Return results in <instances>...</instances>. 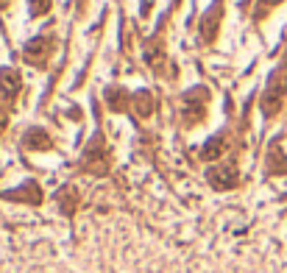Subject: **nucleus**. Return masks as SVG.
<instances>
[{
  "instance_id": "f257e3e1",
  "label": "nucleus",
  "mask_w": 287,
  "mask_h": 273,
  "mask_svg": "<svg viewBox=\"0 0 287 273\" xmlns=\"http://www.w3.org/2000/svg\"><path fill=\"white\" fill-rule=\"evenodd\" d=\"M284 95H287V67H279L276 73L271 75L268 90H265V95H262V112H265L268 117L276 115V112L282 109Z\"/></svg>"
},
{
  "instance_id": "f03ea898",
  "label": "nucleus",
  "mask_w": 287,
  "mask_h": 273,
  "mask_svg": "<svg viewBox=\"0 0 287 273\" xmlns=\"http://www.w3.org/2000/svg\"><path fill=\"white\" fill-rule=\"evenodd\" d=\"M206 100H209V92L204 87H195V90L184 95V123L187 126L201 123V117L206 115Z\"/></svg>"
},
{
  "instance_id": "7ed1b4c3",
  "label": "nucleus",
  "mask_w": 287,
  "mask_h": 273,
  "mask_svg": "<svg viewBox=\"0 0 287 273\" xmlns=\"http://www.w3.org/2000/svg\"><path fill=\"white\" fill-rule=\"evenodd\" d=\"M81 165H84L87 173H98V176H103L106 170H109V159H106V148H103V140H100V137H95V140L89 142Z\"/></svg>"
},
{
  "instance_id": "20e7f679",
  "label": "nucleus",
  "mask_w": 287,
  "mask_h": 273,
  "mask_svg": "<svg viewBox=\"0 0 287 273\" xmlns=\"http://www.w3.org/2000/svg\"><path fill=\"white\" fill-rule=\"evenodd\" d=\"M209 184H212L215 189H231L237 184V168L234 165H220V168H212L206 173Z\"/></svg>"
},
{
  "instance_id": "39448f33",
  "label": "nucleus",
  "mask_w": 287,
  "mask_h": 273,
  "mask_svg": "<svg viewBox=\"0 0 287 273\" xmlns=\"http://www.w3.org/2000/svg\"><path fill=\"white\" fill-rule=\"evenodd\" d=\"M50 47H53L50 37H37L25 45V59L31 64H37V67H42V64H45V56H50Z\"/></svg>"
},
{
  "instance_id": "423d86ee",
  "label": "nucleus",
  "mask_w": 287,
  "mask_h": 273,
  "mask_svg": "<svg viewBox=\"0 0 287 273\" xmlns=\"http://www.w3.org/2000/svg\"><path fill=\"white\" fill-rule=\"evenodd\" d=\"M220 17H223V11H220V3H215L212 9L206 11V17L201 20V37H204V42H212L215 34H218V25H220Z\"/></svg>"
},
{
  "instance_id": "0eeeda50",
  "label": "nucleus",
  "mask_w": 287,
  "mask_h": 273,
  "mask_svg": "<svg viewBox=\"0 0 287 273\" xmlns=\"http://www.w3.org/2000/svg\"><path fill=\"white\" fill-rule=\"evenodd\" d=\"M17 92H20V75L14 70H3L0 73V95H3V100L9 103Z\"/></svg>"
},
{
  "instance_id": "6e6552de",
  "label": "nucleus",
  "mask_w": 287,
  "mask_h": 273,
  "mask_svg": "<svg viewBox=\"0 0 287 273\" xmlns=\"http://www.w3.org/2000/svg\"><path fill=\"white\" fill-rule=\"evenodd\" d=\"M22 142H25V148H31V151H45V148H50V137L42 131V128H31V131L22 137Z\"/></svg>"
},
{
  "instance_id": "1a4fd4ad",
  "label": "nucleus",
  "mask_w": 287,
  "mask_h": 273,
  "mask_svg": "<svg viewBox=\"0 0 287 273\" xmlns=\"http://www.w3.org/2000/svg\"><path fill=\"white\" fill-rule=\"evenodd\" d=\"M6 198H11V201H31V204H39V201H42V193H39L37 184L31 181V184H22V187L17 189V193H9Z\"/></svg>"
},
{
  "instance_id": "9d476101",
  "label": "nucleus",
  "mask_w": 287,
  "mask_h": 273,
  "mask_svg": "<svg viewBox=\"0 0 287 273\" xmlns=\"http://www.w3.org/2000/svg\"><path fill=\"white\" fill-rule=\"evenodd\" d=\"M268 170H271V173H287V156L282 153L279 145H273L271 151H268Z\"/></svg>"
},
{
  "instance_id": "9b49d317",
  "label": "nucleus",
  "mask_w": 287,
  "mask_h": 273,
  "mask_svg": "<svg viewBox=\"0 0 287 273\" xmlns=\"http://www.w3.org/2000/svg\"><path fill=\"white\" fill-rule=\"evenodd\" d=\"M223 151H226V137H223V134H218V137H212V140L206 142V148L201 151V156H204L206 162H212V159H218Z\"/></svg>"
},
{
  "instance_id": "f8f14e48",
  "label": "nucleus",
  "mask_w": 287,
  "mask_h": 273,
  "mask_svg": "<svg viewBox=\"0 0 287 273\" xmlns=\"http://www.w3.org/2000/svg\"><path fill=\"white\" fill-rule=\"evenodd\" d=\"M134 109H137V115H140V117H151V112H153L151 92H137L134 95Z\"/></svg>"
},
{
  "instance_id": "ddd939ff",
  "label": "nucleus",
  "mask_w": 287,
  "mask_h": 273,
  "mask_svg": "<svg viewBox=\"0 0 287 273\" xmlns=\"http://www.w3.org/2000/svg\"><path fill=\"white\" fill-rule=\"evenodd\" d=\"M106 98H109V109H115V112L125 109V92L123 90H109L106 92Z\"/></svg>"
},
{
  "instance_id": "4468645a",
  "label": "nucleus",
  "mask_w": 287,
  "mask_h": 273,
  "mask_svg": "<svg viewBox=\"0 0 287 273\" xmlns=\"http://www.w3.org/2000/svg\"><path fill=\"white\" fill-rule=\"evenodd\" d=\"M59 201H62V209L64 212H67V215H73V209H75V193H73V189H64V193H62V198H59Z\"/></svg>"
},
{
  "instance_id": "2eb2a0df",
  "label": "nucleus",
  "mask_w": 287,
  "mask_h": 273,
  "mask_svg": "<svg viewBox=\"0 0 287 273\" xmlns=\"http://www.w3.org/2000/svg\"><path fill=\"white\" fill-rule=\"evenodd\" d=\"M31 3V14L34 17H42L45 11H50V0H28Z\"/></svg>"
},
{
  "instance_id": "dca6fc26",
  "label": "nucleus",
  "mask_w": 287,
  "mask_h": 273,
  "mask_svg": "<svg viewBox=\"0 0 287 273\" xmlns=\"http://www.w3.org/2000/svg\"><path fill=\"white\" fill-rule=\"evenodd\" d=\"M159 59H165V53L159 50V42H151V47H148V62H151L156 70H159Z\"/></svg>"
},
{
  "instance_id": "f3484780",
  "label": "nucleus",
  "mask_w": 287,
  "mask_h": 273,
  "mask_svg": "<svg viewBox=\"0 0 287 273\" xmlns=\"http://www.w3.org/2000/svg\"><path fill=\"white\" fill-rule=\"evenodd\" d=\"M3 131H6V115L0 112V134H3Z\"/></svg>"
},
{
  "instance_id": "a211bd4d",
  "label": "nucleus",
  "mask_w": 287,
  "mask_h": 273,
  "mask_svg": "<svg viewBox=\"0 0 287 273\" xmlns=\"http://www.w3.org/2000/svg\"><path fill=\"white\" fill-rule=\"evenodd\" d=\"M262 6H276V3H282V0H259Z\"/></svg>"
},
{
  "instance_id": "6ab92c4d",
  "label": "nucleus",
  "mask_w": 287,
  "mask_h": 273,
  "mask_svg": "<svg viewBox=\"0 0 287 273\" xmlns=\"http://www.w3.org/2000/svg\"><path fill=\"white\" fill-rule=\"evenodd\" d=\"M6 3H9V0H0V9H3V6H6Z\"/></svg>"
}]
</instances>
